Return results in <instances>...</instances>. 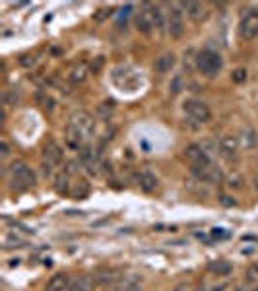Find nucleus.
<instances>
[{
    "label": "nucleus",
    "instance_id": "24",
    "mask_svg": "<svg viewBox=\"0 0 258 291\" xmlns=\"http://www.w3.org/2000/svg\"><path fill=\"white\" fill-rule=\"evenodd\" d=\"M0 153H2V157H8L10 155V146H8V142H4L2 140V144H0Z\"/></svg>",
    "mask_w": 258,
    "mask_h": 291
},
{
    "label": "nucleus",
    "instance_id": "12",
    "mask_svg": "<svg viewBox=\"0 0 258 291\" xmlns=\"http://www.w3.org/2000/svg\"><path fill=\"white\" fill-rule=\"evenodd\" d=\"M68 287H70L68 274H56V276H53L51 280L47 281L45 291H68Z\"/></svg>",
    "mask_w": 258,
    "mask_h": 291
},
{
    "label": "nucleus",
    "instance_id": "26",
    "mask_svg": "<svg viewBox=\"0 0 258 291\" xmlns=\"http://www.w3.org/2000/svg\"><path fill=\"white\" fill-rule=\"evenodd\" d=\"M194 291H210V289H208L206 285H198V287H196V289H194Z\"/></svg>",
    "mask_w": 258,
    "mask_h": 291
},
{
    "label": "nucleus",
    "instance_id": "5",
    "mask_svg": "<svg viewBox=\"0 0 258 291\" xmlns=\"http://www.w3.org/2000/svg\"><path fill=\"white\" fill-rule=\"evenodd\" d=\"M183 109L184 113H186V117L190 120H194L196 124H206V122L212 120V111H210V107L206 105L204 101L188 99V101H184Z\"/></svg>",
    "mask_w": 258,
    "mask_h": 291
},
{
    "label": "nucleus",
    "instance_id": "10",
    "mask_svg": "<svg viewBox=\"0 0 258 291\" xmlns=\"http://www.w3.org/2000/svg\"><path fill=\"white\" fill-rule=\"evenodd\" d=\"M239 138L237 136H221L219 142H217V148H219V155L225 157V159H235L237 157V151H239Z\"/></svg>",
    "mask_w": 258,
    "mask_h": 291
},
{
    "label": "nucleus",
    "instance_id": "3",
    "mask_svg": "<svg viewBox=\"0 0 258 291\" xmlns=\"http://www.w3.org/2000/svg\"><path fill=\"white\" fill-rule=\"evenodd\" d=\"M162 12L159 8H153L151 4H144L136 16V25L142 33H150L153 27H162Z\"/></svg>",
    "mask_w": 258,
    "mask_h": 291
},
{
    "label": "nucleus",
    "instance_id": "29",
    "mask_svg": "<svg viewBox=\"0 0 258 291\" xmlns=\"http://www.w3.org/2000/svg\"><path fill=\"white\" fill-rule=\"evenodd\" d=\"M175 291H183V289H175Z\"/></svg>",
    "mask_w": 258,
    "mask_h": 291
},
{
    "label": "nucleus",
    "instance_id": "18",
    "mask_svg": "<svg viewBox=\"0 0 258 291\" xmlns=\"http://www.w3.org/2000/svg\"><path fill=\"white\" fill-rule=\"evenodd\" d=\"M184 8H186L188 16L192 18L194 22H200L206 16V8L202 4H198V2H188V4H184Z\"/></svg>",
    "mask_w": 258,
    "mask_h": 291
},
{
    "label": "nucleus",
    "instance_id": "14",
    "mask_svg": "<svg viewBox=\"0 0 258 291\" xmlns=\"http://www.w3.org/2000/svg\"><path fill=\"white\" fill-rule=\"evenodd\" d=\"M157 183H159L157 177L150 171H142L140 175H138V184H140V188L144 192H153V190L157 188Z\"/></svg>",
    "mask_w": 258,
    "mask_h": 291
},
{
    "label": "nucleus",
    "instance_id": "4",
    "mask_svg": "<svg viewBox=\"0 0 258 291\" xmlns=\"http://www.w3.org/2000/svg\"><path fill=\"white\" fill-rule=\"evenodd\" d=\"M196 66L204 76H215L223 68V58L221 54L214 51H202L196 56Z\"/></svg>",
    "mask_w": 258,
    "mask_h": 291
},
{
    "label": "nucleus",
    "instance_id": "6",
    "mask_svg": "<svg viewBox=\"0 0 258 291\" xmlns=\"http://www.w3.org/2000/svg\"><path fill=\"white\" fill-rule=\"evenodd\" d=\"M60 161H62V148H60L56 142H49L43 148V153H41L43 173L45 175H51V173L60 165Z\"/></svg>",
    "mask_w": 258,
    "mask_h": 291
},
{
    "label": "nucleus",
    "instance_id": "7",
    "mask_svg": "<svg viewBox=\"0 0 258 291\" xmlns=\"http://www.w3.org/2000/svg\"><path fill=\"white\" fill-rule=\"evenodd\" d=\"M239 33L243 39H254L258 35V8H250L243 14L239 23Z\"/></svg>",
    "mask_w": 258,
    "mask_h": 291
},
{
    "label": "nucleus",
    "instance_id": "30",
    "mask_svg": "<svg viewBox=\"0 0 258 291\" xmlns=\"http://www.w3.org/2000/svg\"><path fill=\"white\" fill-rule=\"evenodd\" d=\"M254 291H258V287H256V289H254Z\"/></svg>",
    "mask_w": 258,
    "mask_h": 291
},
{
    "label": "nucleus",
    "instance_id": "2",
    "mask_svg": "<svg viewBox=\"0 0 258 291\" xmlns=\"http://www.w3.org/2000/svg\"><path fill=\"white\" fill-rule=\"evenodd\" d=\"M37 184V177L33 169L23 161H16L10 171V188L16 192H25Z\"/></svg>",
    "mask_w": 258,
    "mask_h": 291
},
{
    "label": "nucleus",
    "instance_id": "28",
    "mask_svg": "<svg viewBox=\"0 0 258 291\" xmlns=\"http://www.w3.org/2000/svg\"><path fill=\"white\" fill-rule=\"evenodd\" d=\"M254 272H258V262L254 264Z\"/></svg>",
    "mask_w": 258,
    "mask_h": 291
},
{
    "label": "nucleus",
    "instance_id": "22",
    "mask_svg": "<svg viewBox=\"0 0 258 291\" xmlns=\"http://www.w3.org/2000/svg\"><path fill=\"white\" fill-rule=\"evenodd\" d=\"M245 78H247V72H245L243 68H239V70H235V72H233V80H235V82H239V84H241V82H245Z\"/></svg>",
    "mask_w": 258,
    "mask_h": 291
},
{
    "label": "nucleus",
    "instance_id": "27",
    "mask_svg": "<svg viewBox=\"0 0 258 291\" xmlns=\"http://www.w3.org/2000/svg\"><path fill=\"white\" fill-rule=\"evenodd\" d=\"M252 183H254V188H256V192H258V173H256V177L252 179Z\"/></svg>",
    "mask_w": 258,
    "mask_h": 291
},
{
    "label": "nucleus",
    "instance_id": "23",
    "mask_svg": "<svg viewBox=\"0 0 258 291\" xmlns=\"http://www.w3.org/2000/svg\"><path fill=\"white\" fill-rule=\"evenodd\" d=\"M118 291H140V285L136 281H130V283H124V287H120Z\"/></svg>",
    "mask_w": 258,
    "mask_h": 291
},
{
    "label": "nucleus",
    "instance_id": "16",
    "mask_svg": "<svg viewBox=\"0 0 258 291\" xmlns=\"http://www.w3.org/2000/svg\"><path fill=\"white\" fill-rule=\"evenodd\" d=\"M93 289H95V280L91 276H80L68 287V291H93Z\"/></svg>",
    "mask_w": 258,
    "mask_h": 291
},
{
    "label": "nucleus",
    "instance_id": "15",
    "mask_svg": "<svg viewBox=\"0 0 258 291\" xmlns=\"http://www.w3.org/2000/svg\"><path fill=\"white\" fill-rule=\"evenodd\" d=\"M237 138H239V144H241L243 148H247V150H252V148L258 144L256 132L250 128V126H245V128L241 130V134H239Z\"/></svg>",
    "mask_w": 258,
    "mask_h": 291
},
{
    "label": "nucleus",
    "instance_id": "9",
    "mask_svg": "<svg viewBox=\"0 0 258 291\" xmlns=\"http://www.w3.org/2000/svg\"><path fill=\"white\" fill-rule=\"evenodd\" d=\"M184 157L186 161L190 163V169H196V167H204L208 163H212V155H208L200 144H192L188 148H184Z\"/></svg>",
    "mask_w": 258,
    "mask_h": 291
},
{
    "label": "nucleus",
    "instance_id": "13",
    "mask_svg": "<svg viewBox=\"0 0 258 291\" xmlns=\"http://www.w3.org/2000/svg\"><path fill=\"white\" fill-rule=\"evenodd\" d=\"M173 66H175V54L173 53L162 54V56L155 58V62H153V68H155L157 74H167V72H171Z\"/></svg>",
    "mask_w": 258,
    "mask_h": 291
},
{
    "label": "nucleus",
    "instance_id": "25",
    "mask_svg": "<svg viewBox=\"0 0 258 291\" xmlns=\"http://www.w3.org/2000/svg\"><path fill=\"white\" fill-rule=\"evenodd\" d=\"M221 204H225V206H235L237 202H235V200H231L229 196H221Z\"/></svg>",
    "mask_w": 258,
    "mask_h": 291
},
{
    "label": "nucleus",
    "instance_id": "8",
    "mask_svg": "<svg viewBox=\"0 0 258 291\" xmlns=\"http://www.w3.org/2000/svg\"><path fill=\"white\" fill-rule=\"evenodd\" d=\"M192 173L200 183L217 184V183H221V181H223V171H221L214 161L204 165V167H196V169H192Z\"/></svg>",
    "mask_w": 258,
    "mask_h": 291
},
{
    "label": "nucleus",
    "instance_id": "17",
    "mask_svg": "<svg viewBox=\"0 0 258 291\" xmlns=\"http://www.w3.org/2000/svg\"><path fill=\"white\" fill-rule=\"evenodd\" d=\"M208 270L214 274V276H229L231 274V270H233V266L227 262V260H214V262H210L208 264Z\"/></svg>",
    "mask_w": 258,
    "mask_h": 291
},
{
    "label": "nucleus",
    "instance_id": "20",
    "mask_svg": "<svg viewBox=\"0 0 258 291\" xmlns=\"http://www.w3.org/2000/svg\"><path fill=\"white\" fill-rule=\"evenodd\" d=\"M74 196L76 198H84L87 194V190H89V186H87V183L84 181V179H80V181H76L74 183Z\"/></svg>",
    "mask_w": 258,
    "mask_h": 291
},
{
    "label": "nucleus",
    "instance_id": "1",
    "mask_svg": "<svg viewBox=\"0 0 258 291\" xmlns=\"http://www.w3.org/2000/svg\"><path fill=\"white\" fill-rule=\"evenodd\" d=\"M93 132H95V124L91 115H87L86 111H78L66 124V142L74 150H84L89 138L93 136Z\"/></svg>",
    "mask_w": 258,
    "mask_h": 291
},
{
    "label": "nucleus",
    "instance_id": "19",
    "mask_svg": "<svg viewBox=\"0 0 258 291\" xmlns=\"http://www.w3.org/2000/svg\"><path fill=\"white\" fill-rule=\"evenodd\" d=\"M86 78H87V68L84 64H78V66L72 68V72H70V80H72L74 84H82Z\"/></svg>",
    "mask_w": 258,
    "mask_h": 291
},
{
    "label": "nucleus",
    "instance_id": "21",
    "mask_svg": "<svg viewBox=\"0 0 258 291\" xmlns=\"http://www.w3.org/2000/svg\"><path fill=\"white\" fill-rule=\"evenodd\" d=\"M229 186H231V188H233V186H235V188H241V186H243V179H241V177H239V175H235V177H229Z\"/></svg>",
    "mask_w": 258,
    "mask_h": 291
},
{
    "label": "nucleus",
    "instance_id": "11",
    "mask_svg": "<svg viewBox=\"0 0 258 291\" xmlns=\"http://www.w3.org/2000/svg\"><path fill=\"white\" fill-rule=\"evenodd\" d=\"M167 29H169V35H171L173 39H179L184 31L183 14L179 12L177 6H171V12H169V22H167Z\"/></svg>",
    "mask_w": 258,
    "mask_h": 291
}]
</instances>
